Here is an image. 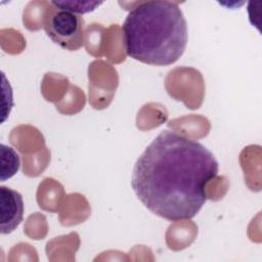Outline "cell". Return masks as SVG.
I'll return each instance as SVG.
<instances>
[{
    "label": "cell",
    "mask_w": 262,
    "mask_h": 262,
    "mask_svg": "<svg viewBox=\"0 0 262 262\" xmlns=\"http://www.w3.org/2000/svg\"><path fill=\"white\" fill-rule=\"evenodd\" d=\"M219 165L204 144L163 130L137 159L131 186L154 214L169 221L193 218L207 201L206 188Z\"/></svg>",
    "instance_id": "1"
},
{
    "label": "cell",
    "mask_w": 262,
    "mask_h": 262,
    "mask_svg": "<svg viewBox=\"0 0 262 262\" xmlns=\"http://www.w3.org/2000/svg\"><path fill=\"white\" fill-rule=\"evenodd\" d=\"M122 32L128 56L158 67L176 62L188 39L183 12L171 1L137 3L127 14Z\"/></svg>",
    "instance_id": "2"
},
{
    "label": "cell",
    "mask_w": 262,
    "mask_h": 262,
    "mask_svg": "<svg viewBox=\"0 0 262 262\" xmlns=\"http://www.w3.org/2000/svg\"><path fill=\"white\" fill-rule=\"evenodd\" d=\"M46 35L61 48L75 51L83 46L84 19L80 14L50 4L43 19Z\"/></svg>",
    "instance_id": "3"
},
{
    "label": "cell",
    "mask_w": 262,
    "mask_h": 262,
    "mask_svg": "<svg viewBox=\"0 0 262 262\" xmlns=\"http://www.w3.org/2000/svg\"><path fill=\"white\" fill-rule=\"evenodd\" d=\"M24 201L21 194L7 186H0V232H12L23 221Z\"/></svg>",
    "instance_id": "4"
},
{
    "label": "cell",
    "mask_w": 262,
    "mask_h": 262,
    "mask_svg": "<svg viewBox=\"0 0 262 262\" xmlns=\"http://www.w3.org/2000/svg\"><path fill=\"white\" fill-rule=\"evenodd\" d=\"M0 180L5 181L17 173L20 167V160L19 156L12 147L3 143L0 145Z\"/></svg>",
    "instance_id": "5"
},
{
    "label": "cell",
    "mask_w": 262,
    "mask_h": 262,
    "mask_svg": "<svg viewBox=\"0 0 262 262\" xmlns=\"http://www.w3.org/2000/svg\"><path fill=\"white\" fill-rule=\"evenodd\" d=\"M55 7L62 8L75 12L77 14L87 13L95 10L98 6L102 4V2H90V1H50Z\"/></svg>",
    "instance_id": "6"
}]
</instances>
